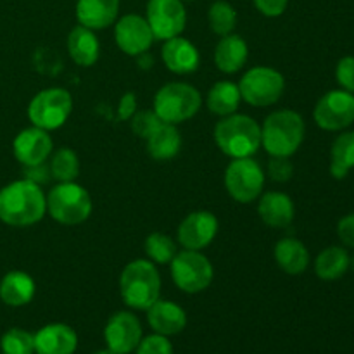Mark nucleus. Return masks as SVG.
Returning a JSON list of instances; mask_svg holds the SVG:
<instances>
[{
	"label": "nucleus",
	"instance_id": "obj_1",
	"mask_svg": "<svg viewBox=\"0 0 354 354\" xmlns=\"http://www.w3.org/2000/svg\"><path fill=\"white\" fill-rule=\"evenodd\" d=\"M47 213V196L33 180H16L0 190V221L9 227H31Z\"/></svg>",
	"mask_w": 354,
	"mask_h": 354
},
{
	"label": "nucleus",
	"instance_id": "obj_2",
	"mask_svg": "<svg viewBox=\"0 0 354 354\" xmlns=\"http://www.w3.org/2000/svg\"><path fill=\"white\" fill-rule=\"evenodd\" d=\"M306 133L303 116L292 109L268 114L261 124V147L272 158H290L301 147Z\"/></svg>",
	"mask_w": 354,
	"mask_h": 354
},
{
	"label": "nucleus",
	"instance_id": "obj_3",
	"mask_svg": "<svg viewBox=\"0 0 354 354\" xmlns=\"http://www.w3.org/2000/svg\"><path fill=\"white\" fill-rule=\"evenodd\" d=\"M214 142L223 154L232 159L252 158L261 147V127L245 114L221 118L214 127Z\"/></svg>",
	"mask_w": 354,
	"mask_h": 354
},
{
	"label": "nucleus",
	"instance_id": "obj_4",
	"mask_svg": "<svg viewBox=\"0 0 354 354\" xmlns=\"http://www.w3.org/2000/svg\"><path fill=\"white\" fill-rule=\"evenodd\" d=\"M120 292L131 310L147 311L161 297V275L149 259L128 263L120 277Z\"/></svg>",
	"mask_w": 354,
	"mask_h": 354
},
{
	"label": "nucleus",
	"instance_id": "obj_5",
	"mask_svg": "<svg viewBox=\"0 0 354 354\" xmlns=\"http://www.w3.org/2000/svg\"><path fill=\"white\" fill-rule=\"evenodd\" d=\"M201 106H203V95L190 83H166L154 95V113L162 123L180 124L189 121L199 113Z\"/></svg>",
	"mask_w": 354,
	"mask_h": 354
},
{
	"label": "nucleus",
	"instance_id": "obj_6",
	"mask_svg": "<svg viewBox=\"0 0 354 354\" xmlns=\"http://www.w3.org/2000/svg\"><path fill=\"white\" fill-rule=\"evenodd\" d=\"M92 197L85 187L76 182H61L47 194V213L57 223L75 227L90 218Z\"/></svg>",
	"mask_w": 354,
	"mask_h": 354
},
{
	"label": "nucleus",
	"instance_id": "obj_7",
	"mask_svg": "<svg viewBox=\"0 0 354 354\" xmlns=\"http://www.w3.org/2000/svg\"><path fill=\"white\" fill-rule=\"evenodd\" d=\"M73 111V97L66 88L50 86L31 99L28 118L31 124L45 131H54L68 121Z\"/></svg>",
	"mask_w": 354,
	"mask_h": 354
},
{
	"label": "nucleus",
	"instance_id": "obj_8",
	"mask_svg": "<svg viewBox=\"0 0 354 354\" xmlns=\"http://www.w3.org/2000/svg\"><path fill=\"white\" fill-rule=\"evenodd\" d=\"M242 100L254 107H268L280 100L286 90V78L277 69L256 66L245 71L239 82Z\"/></svg>",
	"mask_w": 354,
	"mask_h": 354
},
{
	"label": "nucleus",
	"instance_id": "obj_9",
	"mask_svg": "<svg viewBox=\"0 0 354 354\" xmlns=\"http://www.w3.org/2000/svg\"><path fill=\"white\" fill-rule=\"evenodd\" d=\"M169 268L175 286L185 294L203 292L213 282L214 268L201 251L183 249L182 252H176L169 263Z\"/></svg>",
	"mask_w": 354,
	"mask_h": 354
},
{
	"label": "nucleus",
	"instance_id": "obj_10",
	"mask_svg": "<svg viewBox=\"0 0 354 354\" xmlns=\"http://www.w3.org/2000/svg\"><path fill=\"white\" fill-rule=\"evenodd\" d=\"M265 187V171L252 158L232 159L225 169V189L228 196L241 204L259 199Z\"/></svg>",
	"mask_w": 354,
	"mask_h": 354
},
{
	"label": "nucleus",
	"instance_id": "obj_11",
	"mask_svg": "<svg viewBox=\"0 0 354 354\" xmlns=\"http://www.w3.org/2000/svg\"><path fill=\"white\" fill-rule=\"evenodd\" d=\"M315 123L325 131H344L354 123V93L337 88L325 93L313 111Z\"/></svg>",
	"mask_w": 354,
	"mask_h": 354
},
{
	"label": "nucleus",
	"instance_id": "obj_12",
	"mask_svg": "<svg viewBox=\"0 0 354 354\" xmlns=\"http://www.w3.org/2000/svg\"><path fill=\"white\" fill-rule=\"evenodd\" d=\"M145 19L156 40L166 41L183 33L187 10L182 0H149Z\"/></svg>",
	"mask_w": 354,
	"mask_h": 354
},
{
	"label": "nucleus",
	"instance_id": "obj_13",
	"mask_svg": "<svg viewBox=\"0 0 354 354\" xmlns=\"http://www.w3.org/2000/svg\"><path fill=\"white\" fill-rule=\"evenodd\" d=\"M114 40L121 52L131 57H138L152 47L156 38L145 17L138 14H127L114 23Z\"/></svg>",
	"mask_w": 354,
	"mask_h": 354
},
{
	"label": "nucleus",
	"instance_id": "obj_14",
	"mask_svg": "<svg viewBox=\"0 0 354 354\" xmlns=\"http://www.w3.org/2000/svg\"><path fill=\"white\" fill-rule=\"evenodd\" d=\"M107 349L116 354H130L142 341L140 320L131 311H118L107 320L104 328Z\"/></svg>",
	"mask_w": 354,
	"mask_h": 354
},
{
	"label": "nucleus",
	"instance_id": "obj_15",
	"mask_svg": "<svg viewBox=\"0 0 354 354\" xmlns=\"http://www.w3.org/2000/svg\"><path fill=\"white\" fill-rule=\"evenodd\" d=\"M52 149H54V142H52V137L48 135V131L37 127L21 130L12 142L14 158L24 168H33V166L45 165L47 159L50 158Z\"/></svg>",
	"mask_w": 354,
	"mask_h": 354
},
{
	"label": "nucleus",
	"instance_id": "obj_16",
	"mask_svg": "<svg viewBox=\"0 0 354 354\" xmlns=\"http://www.w3.org/2000/svg\"><path fill=\"white\" fill-rule=\"evenodd\" d=\"M218 218L209 211H194L178 227V244L189 251H203L218 235Z\"/></svg>",
	"mask_w": 354,
	"mask_h": 354
},
{
	"label": "nucleus",
	"instance_id": "obj_17",
	"mask_svg": "<svg viewBox=\"0 0 354 354\" xmlns=\"http://www.w3.org/2000/svg\"><path fill=\"white\" fill-rule=\"evenodd\" d=\"M78 335L66 324H48L35 334L37 354H75Z\"/></svg>",
	"mask_w": 354,
	"mask_h": 354
},
{
	"label": "nucleus",
	"instance_id": "obj_18",
	"mask_svg": "<svg viewBox=\"0 0 354 354\" xmlns=\"http://www.w3.org/2000/svg\"><path fill=\"white\" fill-rule=\"evenodd\" d=\"M162 62L175 75H190L197 71L201 64V55L196 45L183 37L169 38L162 45Z\"/></svg>",
	"mask_w": 354,
	"mask_h": 354
},
{
	"label": "nucleus",
	"instance_id": "obj_19",
	"mask_svg": "<svg viewBox=\"0 0 354 354\" xmlns=\"http://www.w3.org/2000/svg\"><path fill=\"white\" fill-rule=\"evenodd\" d=\"M147 322L154 334L171 337L187 327V313L176 303L159 297L147 310Z\"/></svg>",
	"mask_w": 354,
	"mask_h": 354
},
{
	"label": "nucleus",
	"instance_id": "obj_20",
	"mask_svg": "<svg viewBox=\"0 0 354 354\" xmlns=\"http://www.w3.org/2000/svg\"><path fill=\"white\" fill-rule=\"evenodd\" d=\"M258 213L263 223L272 228H287L294 221L296 207L292 199L283 192H265L259 196Z\"/></svg>",
	"mask_w": 354,
	"mask_h": 354
},
{
	"label": "nucleus",
	"instance_id": "obj_21",
	"mask_svg": "<svg viewBox=\"0 0 354 354\" xmlns=\"http://www.w3.org/2000/svg\"><path fill=\"white\" fill-rule=\"evenodd\" d=\"M120 14V0H78L76 19L90 30H104L116 23Z\"/></svg>",
	"mask_w": 354,
	"mask_h": 354
},
{
	"label": "nucleus",
	"instance_id": "obj_22",
	"mask_svg": "<svg viewBox=\"0 0 354 354\" xmlns=\"http://www.w3.org/2000/svg\"><path fill=\"white\" fill-rule=\"evenodd\" d=\"M249 57V47L239 35L230 33L221 37L214 48V64L225 75H234L241 71Z\"/></svg>",
	"mask_w": 354,
	"mask_h": 354
},
{
	"label": "nucleus",
	"instance_id": "obj_23",
	"mask_svg": "<svg viewBox=\"0 0 354 354\" xmlns=\"http://www.w3.org/2000/svg\"><path fill=\"white\" fill-rule=\"evenodd\" d=\"M273 254L279 268L287 275H303L310 266V251L303 242L294 237H286L277 242Z\"/></svg>",
	"mask_w": 354,
	"mask_h": 354
},
{
	"label": "nucleus",
	"instance_id": "obj_24",
	"mask_svg": "<svg viewBox=\"0 0 354 354\" xmlns=\"http://www.w3.org/2000/svg\"><path fill=\"white\" fill-rule=\"evenodd\" d=\"M68 54L75 64L83 68L95 64L100 54V44L99 38L95 37V31L82 24L73 28L68 37Z\"/></svg>",
	"mask_w": 354,
	"mask_h": 354
},
{
	"label": "nucleus",
	"instance_id": "obj_25",
	"mask_svg": "<svg viewBox=\"0 0 354 354\" xmlns=\"http://www.w3.org/2000/svg\"><path fill=\"white\" fill-rule=\"evenodd\" d=\"M35 292H37L35 280L26 272L14 270L6 273V277L0 280V299L7 306H26L33 301Z\"/></svg>",
	"mask_w": 354,
	"mask_h": 354
},
{
	"label": "nucleus",
	"instance_id": "obj_26",
	"mask_svg": "<svg viewBox=\"0 0 354 354\" xmlns=\"http://www.w3.org/2000/svg\"><path fill=\"white\" fill-rule=\"evenodd\" d=\"M349 268H351V256L348 249L341 245H330L324 249L315 259V273L325 282L342 279Z\"/></svg>",
	"mask_w": 354,
	"mask_h": 354
},
{
	"label": "nucleus",
	"instance_id": "obj_27",
	"mask_svg": "<svg viewBox=\"0 0 354 354\" xmlns=\"http://www.w3.org/2000/svg\"><path fill=\"white\" fill-rule=\"evenodd\" d=\"M147 152L156 161L173 159L182 149V135L176 124L161 123L158 130L147 138Z\"/></svg>",
	"mask_w": 354,
	"mask_h": 354
},
{
	"label": "nucleus",
	"instance_id": "obj_28",
	"mask_svg": "<svg viewBox=\"0 0 354 354\" xmlns=\"http://www.w3.org/2000/svg\"><path fill=\"white\" fill-rule=\"evenodd\" d=\"M242 102L241 90L237 83L232 82H218L211 86L206 97V106L216 116H230L237 113L239 106Z\"/></svg>",
	"mask_w": 354,
	"mask_h": 354
},
{
	"label": "nucleus",
	"instance_id": "obj_29",
	"mask_svg": "<svg viewBox=\"0 0 354 354\" xmlns=\"http://www.w3.org/2000/svg\"><path fill=\"white\" fill-rule=\"evenodd\" d=\"M354 169V130L342 131L330 149V175L342 180Z\"/></svg>",
	"mask_w": 354,
	"mask_h": 354
},
{
	"label": "nucleus",
	"instance_id": "obj_30",
	"mask_svg": "<svg viewBox=\"0 0 354 354\" xmlns=\"http://www.w3.org/2000/svg\"><path fill=\"white\" fill-rule=\"evenodd\" d=\"M52 178L61 182H75L80 175V159L76 152L69 147H61L50 154L48 166Z\"/></svg>",
	"mask_w": 354,
	"mask_h": 354
},
{
	"label": "nucleus",
	"instance_id": "obj_31",
	"mask_svg": "<svg viewBox=\"0 0 354 354\" xmlns=\"http://www.w3.org/2000/svg\"><path fill=\"white\" fill-rule=\"evenodd\" d=\"M145 254L154 265H169L176 256V242L162 232H154L145 239Z\"/></svg>",
	"mask_w": 354,
	"mask_h": 354
},
{
	"label": "nucleus",
	"instance_id": "obj_32",
	"mask_svg": "<svg viewBox=\"0 0 354 354\" xmlns=\"http://www.w3.org/2000/svg\"><path fill=\"white\" fill-rule=\"evenodd\" d=\"M207 21L214 35L225 37V35H230L237 26V10L225 0H216L211 3Z\"/></svg>",
	"mask_w": 354,
	"mask_h": 354
},
{
	"label": "nucleus",
	"instance_id": "obj_33",
	"mask_svg": "<svg viewBox=\"0 0 354 354\" xmlns=\"http://www.w3.org/2000/svg\"><path fill=\"white\" fill-rule=\"evenodd\" d=\"M2 354H33L35 334L23 328H10L0 339Z\"/></svg>",
	"mask_w": 354,
	"mask_h": 354
},
{
	"label": "nucleus",
	"instance_id": "obj_34",
	"mask_svg": "<svg viewBox=\"0 0 354 354\" xmlns=\"http://www.w3.org/2000/svg\"><path fill=\"white\" fill-rule=\"evenodd\" d=\"M162 121L159 120L158 114L154 111H140V113H135L133 116L130 118V124H131V130L137 137L144 138L147 140L152 133L159 128Z\"/></svg>",
	"mask_w": 354,
	"mask_h": 354
},
{
	"label": "nucleus",
	"instance_id": "obj_35",
	"mask_svg": "<svg viewBox=\"0 0 354 354\" xmlns=\"http://www.w3.org/2000/svg\"><path fill=\"white\" fill-rule=\"evenodd\" d=\"M135 354H173V346L165 335L152 334L142 337L140 344L135 349Z\"/></svg>",
	"mask_w": 354,
	"mask_h": 354
},
{
	"label": "nucleus",
	"instance_id": "obj_36",
	"mask_svg": "<svg viewBox=\"0 0 354 354\" xmlns=\"http://www.w3.org/2000/svg\"><path fill=\"white\" fill-rule=\"evenodd\" d=\"M335 80L342 90L354 93V55H346L337 62Z\"/></svg>",
	"mask_w": 354,
	"mask_h": 354
},
{
	"label": "nucleus",
	"instance_id": "obj_37",
	"mask_svg": "<svg viewBox=\"0 0 354 354\" xmlns=\"http://www.w3.org/2000/svg\"><path fill=\"white\" fill-rule=\"evenodd\" d=\"M294 166L289 158H272L268 162V176L273 182L286 183L292 178Z\"/></svg>",
	"mask_w": 354,
	"mask_h": 354
},
{
	"label": "nucleus",
	"instance_id": "obj_38",
	"mask_svg": "<svg viewBox=\"0 0 354 354\" xmlns=\"http://www.w3.org/2000/svg\"><path fill=\"white\" fill-rule=\"evenodd\" d=\"M254 7L266 17H279L287 10L289 0H252Z\"/></svg>",
	"mask_w": 354,
	"mask_h": 354
},
{
	"label": "nucleus",
	"instance_id": "obj_39",
	"mask_svg": "<svg viewBox=\"0 0 354 354\" xmlns=\"http://www.w3.org/2000/svg\"><path fill=\"white\" fill-rule=\"evenodd\" d=\"M337 237L346 248L354 249V213L346 214L337 223Z\"/></svg>",
	"mask_w": 354,
	"mask_h": 354
},
{
	"label": "nucleus",
	"instance_id": "obj_40",
	"mask_svg": "<svg viewBox=\"0 0 354 354\" xmlns=\"http://www.w3.org/2000/svg\"><path fill=\"white\" fill-rule=\"evenodd\" d=\"M137 111V97L133 95L131 92H127L120 100V106H118V116L120 120L128 121Z\"/></svg>",
	"mask_w": 354,
	"mask_h": 354
},
{
	"label": "nucleus",
	"instance_id": "obj_41",
	"mask_svg": "<svg viewBox=\"0 0 354 354\" xmlns=\"http://www.w3.org/2000/svg\"><path fill=\"white\" fill-rule=\"evenodd\" d=\"M95 354H116V353L111 351V349H102V351H97Z\"/></svg>",
	"mask_w": 354,
	"mask_h": 354
},
{
	"label": "nucleus",
	"instance_id": "obj_42",
	"mask_svg": "<svg viewBox=\"0 0 354 354\" xmlns=\"http://www.w3.org/2000/svg\"><path fill=\"white\" fill-rule=\"evenodd\" d=\"M351 266H353V270H354V256L351 258Z\"/></svg>",
	"mask_w": 354,
	"mask_h": 354
},
{
	"label": "nucleus",
	"instance_id": "obj_43",
	"mask_svg": "<svg viewBox=\"0 0 354 354\" xmlns=\"http://www.w3.org/2000/svg\"><path fill=\"white\" fill-rule=\"evenodd\" d=\"M182 2H190V0H182Z\"/></svg>",
	"mask_w": 354,
	"mask_h": 354
}]
</instances>
